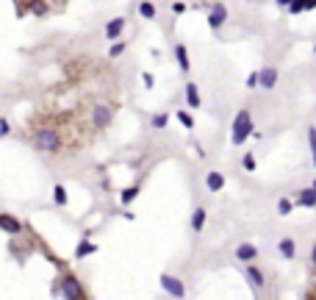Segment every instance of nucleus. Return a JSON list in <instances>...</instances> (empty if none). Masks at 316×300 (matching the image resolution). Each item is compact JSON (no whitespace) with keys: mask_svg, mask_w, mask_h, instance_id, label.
I'll use <instances>...</instances> for the list:
<instances>
[{"mask_svg":"<svg viewBox=\"0 0 316 300\" xmlns=\"http://www.w3.org/2000/svg\"><path fill=\"white\" fill-rule=\"evenodd\" d=\"M252 114L247 111V108H241L239 114L233 117V125H230V142L239 147V144H244L247 139L252 136Z\"/></svg>","mask_w":316,"mask_h":300,"instance_id":"nucleus-1","label":"nucleus"},{"mask_svg":"<svg viewBox=\"0 0 316 300\" xmlns=\"http://www.w3.org/2000/svg\"><path fill=\"white\" fill-rule=\"evenodd\" d=\"M34 147L42 153H59L61 150V133L56 128H39L34 133Z\"/></svg>","mask_w":316,"mask_h":300,"instance_id":"nucleus-2","label":"nucleus"},{"mask_svg":"<svg viewBox=\"0 0 316 300\" xmlns=\"http://www.w3.org/2000/svg\"><path fill=\"white\" fill-rule=\"evenodd\" d=\"M114 120V108L108 106V103H97L95 108H92V125L97 128V131H103V128H108Z\"/></svg>","mask_w":316,"mask_h":300,"instance_id":"nucleus-3","label":"nucleus"},{"mask_svg":"<svg viewBox=\"0 0 316 300\" xmlns=\"http://www.w3.org/2000/svg\"><path fill=\"white\" fill-rule=\"evenodd\" d=\"M161 289L169 294V297H175V300H183L186 297V283L180 281V278L169 275V272H164V275H161Z\"/></svg>","mask_w":316,"mask_h":300,"instance_id":"nucleus-4","label":"nucleus"},{"mask_svg":"<svg viewBox=\"0 0 316 300\" xmlns=\"http://www.w3.org/2000/svg\"><path fill=\"white\" fill-rule=\"evenodd\" d=\"M61 294H64V300H84V286H81V281L75 275H64Z\"/></svg>","mask_w":316,"mask_h":300,"instance_id":"nucleus-5","label":"nucleus"},{"mask_svg":"<svg viewBox=\"0 0 316 300\" xmlns=\"http://www.w3.org/2000/svg\"><path fill=\"white\" fill-rule=\"evenodd\" d=\"M225 23H227V6L225 3H214V6L208 9V28L219 31Z\"/></svg>","mask_w":316,"mask_h":300,"instance_id":"nucleus-6","label":"nucleus"},{"mask_svg":"<svg viewBox=\"0 0 316 300\" xmlns=\"http://www.w3.org/2000/svg\"><path fill=\"white\" fill-rule=\"evenodd\" d=\"M258 86L274 89V86H277V67H263V70H258Z\"/></svg>","mask_w":316,"mask_h":300,"instance_id":"nucleus-7","label":"nucleus"},{"mask_svg":"<svg viewBox=\"0 0 316 300\" xmlns=\"http://www.w3.org/2000/svg\"><path fill=\"white\" fill-rule=\"evenodd\" d=\"M0 231H6V234H12V236H20L23 234V222L14 214H0Z\"/></svg>","mask_w":316,"mask_h":300,"instance_id":"nucleus-8","label":"nucleus"},{"mask_svg":"<svg viewBox=\"0 0 316 300\" xmlns=\"http://www.w3.org/2000/svg\"><path fill=\"white\" fill-rule=\"evenodd\" d=\"M236 258L244 261V264H250V261H255L258 258V247L252 245V242H241V245L236 247Z\"/></svg>","mask_w":316,"mask_h":300,"instance_id":"nucleus-9","label":"nucleus"},{"mask_svg":"<svg viewBox=\"0 0 316 300\" xmlns=\"http://www.w3.org/2000/svg\"><path fill=\"white\" fill-rule=\"evenodd\" d=\"M244 275H247V281H250L255 289H263V286H266V278H263V272L258 270L252 261H250V264H244Z\"/></svg>","mask_w":316,"mask_h":300,"instance_id":"nucleus-10","label":"nucleus"},{"mask_svg":"<svg viewBox=\"0 0 316 300\" xmlns=\"http://www.w3.org/2000/svg\"><path fill=\"white\" fill-rule=\"evenodd\" d=\"M186 106H189V108H200V106H203L200 89H197V84H191V81H186Z\"/></svg>","mask_w":316,"mask_h":300,"instance_id":"nucleus-11","label":"nucleus"},{"mask_svg":"<svg viewBox=\"0 0 316 300\" xmlns=\"http://www.w3.org/2000/svg\"><path fill=\"white\" fill-rule=\"evenodd\" d=\"M205 186H208V192H222V189H225V175L211 170V173L205 175Z\"/></svg>","mask_w":316,"mask_h":300,"instance_id":"nucleus-12","label":"nucleus"},{"mask_svg":"<svg viewBox=\"0 0 316 300\" xmlns=\"http://www.w3.org/2000/svg\"><path fill=\"white\" fill-rule=\"evenodd\" d=\"M122 31H125V17H114L111 23L106 25V39H120Z\"/></svg>","mask_w":316,"mask_h":300,"instance_id":"nucleus-13","label":"nucleus"},{"mask_svg":"<svg viewBox=\"0 0 316 300\" xmlns=\"http://www.w3.org/2000/svg\"><path fill=\"white\" fill-rule=\"evenodd\" d=\"M175 59H178V67H180V72H189V70H191V61H189V50H186V45H183V42H178V45H175Z\"/></svg>","mask_w":316,"mask_h":300,"instance_id":"nucleus-14","label":"nucleus"},{"mask_svg":"<svg viewBox=\"0 0 316 300\" xmlns=\"http://www.w3.org/2000/svg\"><path fill=\"white\" fill-rule=\"evenodd\" d=\"M277 250H280V256L286 258V261H294V256H297V245H294L291 236H283L280 245H277Z\"/></svg>","mask_w":316,"mask_h":300,"instance_id":"nucleus-15","label":"nucleus"},{"mask_svg":"<svg viewBox=\"0 0 316 300\" xmlns=\"http://www.w3.org/2000/svg\"><path fill=\"white\" fill-rule=\"evenodd\" d=\"M294 206H305V209H316V192L313 189H302V192H297V200H294Z\"/></svg>","mask_w":316,"mask_h":300,"instance_id":"nucleus-16","label":"nucleus"},{"mask_svg":"<svg viewBox=\"0 0 316 300\" xmlns=\"http://www.w3.org/2000/svg\"><path fill=\"white\" fill-rule=\"evenodd\" d=\"M205 220H208V211L200 206V209H194V214H191V231L194 234H200V231L205 228Z\"/></svg>","mask_w":316,"mask_h":300,"instance_id":"nucleus-17","label":"nucleus"},{"mask_svg":"<svg viewBox=\"0 0 316 300\" xmlns=\"http://www.w3.org/2000/svg\"><path fill=\"white\" fill-rule=\"evenodd\" d=\"M139 192H142V189H139L136 184H133V186H125V189L120 192V203H122V206H131L133 200L139 198Z\"/></svg>","mask_w":316,"mask_h":300,"instance_id":"nucleus-18","label":"nucleus"},{"mask_svg":"<svg viewBox=\"0 0 316 300\" xmlns=\"http://www.w3.org/2000/svg\"><path fill=\"white\" fill-rule=\"evenodd\" d=\"M92 253H97V245H92V242H86V239L78 242V247H75V258H86V256H92Z\"/></svg>","mask_w":316,"mask_h":300,"instance_id":"nucleus-19","label":"nucleus"},{"mask_svg":"<svg viewBox=\"0 0 316 300\" xmlns=\"http://www.w3.org/2000/svg\"><path fill=\"white\" fill-rule=\"evenodd\" d=\"M175 117H178V122L186 128V131H191V128H194V117H191L186 108H178V114H175Z\"/></svg>","mask_w":316,"mask_h":300,"instance_id":"nucleus-20","label":"nucleus"},{"mask_svg":"<svg viewBox=\"0 0 316 300\" xmlns=\"http://www.w3.org/2000/svg\"><path fill=\"white\" fill-rule=\"evenodd\" d=\"M150 125H153L155 131H164V128L169 125V114H153L150 117Z\"/></svg>","mask_w":316,"mask_h":300,"instance_id":"nucleus-21","label":"nucleus"},{"mask_svg":"<svg viewBox=\"0 0 316 300\" xmlns=\"http://www.w3.org/2000/svg\"><path fill=\"white\" fill-rule=\"evenodd\" d=\"M139 14H142L144 20H155V6L150 0H142V3H139Z\"/></svg>","mask_w":316,"mask_h":300,"instance_id":"nucleus-22","label":"nucleus"},{"mask_svg":"<svg viewBox=\"0 0 316 300\" xmlns=\"http://www.w3.org/2000/svg\"><path fill=\"white\" fill-rule=\"evenodd\" d=\"M291 211H294V200H288V198L277 200V214H280V217H288Z\"/></svg>","mask_w":316,"mask_h":300,"instance_id":"nucleus-23","label":"nucleus"},{"mask_svg":"<svg viewBox=\"0 0 316 300\" xmlns=\"http://www.w3.org/2000/svg\"><path fill=\"white\" fill-rule=\"evenodd\" d=\"M53 203H56V206H67V189H64L61 184L53 186Z\"/></svg>","mask_w":316,"mask_h":300,"instance_id":"nucleus-24","label":"nucleus"},{"mask_svg":"<svg viewBox=\"0 0 316 300\" xmlns=\"http://www.w3.org/2000/svg\"><path fill=\"white\" fill-rule=\"evenodd\" d=\"M241 167H244L247 173H255V167H258L255 156H252V153H244V156H241Z\"/></svg>","mask_w":316,"mask_h":300,"instance_id":"nucleus-25","label":"nucleus"},{"mask_svg":"<svg viewBox=\"0 0 316 300\" xmlns=\"http://www.w3.org/2000/svg\"><path fill=\"white\" fill-rule=\"evenodd\" d=\"M286 12L291 14V17H297V14H302L305 9H302V0H291V3H288L286 6Z\"/></svg>","mask_w":316,"mask_h":300,"instance_id":"nucleus-26","label":"nucleus"},{"mask_svg":"<svg viewBox=\"0 0 316 300\" xmlns=\"http://www.w3.org/2000/svg\"><path fill=\"white\" fill-rule=\"evenodd\" d=\"M122 53H125V42H114L111 50H108V56H111V59H120Z\"/></svg>","mask_w":316,"mask_h":300,"instance_id":"nucleus-27","label":"nucleus"},{"mask_svg":"<svg viewBox=\"0 0 316 300\" xmlns=\"http://www.w3.org/2000/svg\"><path fill=\"white\" fill-rule=\"evenodd\" d=\"M31 12H34L36 17H42V14H48V3H42V0H34V6H31Z\"/></svg>","mask_w":316,"mask_h":300,"instance_id":"nucleus-28","label":"nucleus"},{"mask_svg":"<svg viewBox=\"0 0 316 300\" xmlns=\"http://www.w3.org/2000/svg\"><path fill=\"white\" fill-rule=\"evenodd\" d=\"M308 142H310V153H313V167H316V128H308Z\"/></svg>","mask_w":316,"mask_h":300,"instance_id":"nucleus-29","label":"nucleus"},{"mask_svg":"<svg viewBox=\"0 0 316 300\" xmlns=\"http://www.w3.org/2000/svg\"><path fill=\"white\" fill-rule=\"evenodd\" d=\"M244 86H247V89H255V86H258V72H250V75H247Z\"/></svg>","mask_w":316,"mask_h":300,"instance_id":"nucleus-30","label":"nucleus"},{"mask_svg":"<svg viewBox=\"0 0 316 300\" xmlns=\"http://www.w3.org/2000/svg\"><path fill=\"white\" fill-rule=\"evenodd\" d=\"M9 133H12V125H9V120L3 117V120H0V136H9Z\"/></svg>","mask_w":316,"mask_h":300,"instance_id":"nucleus-31","label":"nucleus"},{"mask_svg":"<svg viewBox=\"0 0 316 300\" xmlns=\"http://www.w3.org/2000/svg\"><path fill=\"white\" fill-rule=\"evenodd\" d=\"M142 81H144V86H147V89H153V86H155V81H153V75H150V72H142Z\"/></svg>","mask_w":316,"mask_h":300,"instance_id":"nucleus-32","label":"nucleus"},{"mask_svg":"<svg viewBox=\"0 0 316 300\" xmlns=\"http://www.w3.org/2000/svg\"><path fill=\"white\" fill-rule=\"evenodd\" d=\"M302 9H305V12H313V9H316V0H302Z\"/></svg>","mask_w":316,"mask_h":300,"instance_id":"nucleus-33","label":"nucleus"},{"mask_svg":"<svg viewBox=\"0 0 316 300\" xmlns=\"http://www.w3.org/2000/svg\"><path fill=\"white\" fill-rule=\"evenodd\" d=\"M172 12H175V14H183V12H186V6L178 0V3H172Z\"/></svg>","mask_w":316,"mask_h":300,"instance_id":"nucleus-34","label":"nucleus"},{"mask_svg":"<svg viewBox=\"0 0 316 300\" xmlns=\"http://www.w3.org/2000/svg\"><path fill=\"white\" fill-rule=\"evenodd\" d=\"M310 264L316 267V242H313V247H310Z\"/></svg>","mask_w":316,"mask_h":300,"instance_id":"nucleus-35","label":"nucleus"},{"mask_svg":"<svg viewBox=\"0 0 316 300\" xmlns=\"http://www.w3.org/2000/svg\"><path fill=\"white\" fill-rule=\"evenodd\" d=\"M288 3H291V0H277V6H283V9H286Z\"/></svg>","mask_w":316,"mask_h":300,"instance_id":"nucleus-36","label":"nucleus"},{"mask_svg":"<svg viewBox=\"0 0 316 300\" xmlns=\"http://www.w3.org/2000/svg\"><path fill=\"white\" fill-rule=\"evenodd\" d=\"M310 189H313V192H316V181H313V186H310Z\"/></svg>","mask_w":316,"mask_h":300,"instance_id":"nucleus-37","label":"nucleus"},{"mask_svg":"<svg viewBox=\"0 0 316 300\" xmlns=\"http://www.w3.org/2000/svg\"><path fill=\"white\" fill-rule=\"evenodd\" d=\"M313 50H316V48H313Z\"/></svg>","mask_w":316,"mask_h":300,"instance_id":"nucleus-38","label":"nucleus"}]
</instances>
